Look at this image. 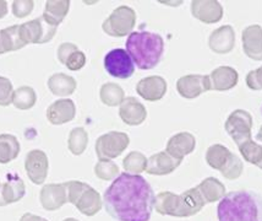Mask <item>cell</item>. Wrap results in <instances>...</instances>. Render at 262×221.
I'll return each instance as SVG.
<instances>
[{"instance_id":"obj_11","label":"cell","mask_w":262,"mask_h":221,"mask_svg":"<svg viewBox=\"0 0 262 221\" xmlns=\"http://www.w3.org/2000/svg\"><path fill=\"white\" fill-rule=\"evenodd\" d=\"M25 170L31 182L34 185H42L49 170V161L46 152L38 149L31 150L25 158Z\"/></svg>"},{"instance_id":"obj_35","label":"cell","mask_w":262,"mask_h":221,"mask_svg":"<svg viewBox=\"0 0 262 221\" xmlns=\"http://www.w3.org/2000/svg\"><path fill=\"white\" fill-rule=\"evenodd\" d=\"M95 175L102 180H112L119 176V166L112 160H99L95 166Z\"/></svg>"},{"instance_id":"obj_32","label":"cell","mask_w":262,"mask_h":221,"mask_svg":"<svg viewBox=\"0 0 262 221\" xmlns=\"http://www.w3.org/2000/svg\"><path fill=\"white\" fill-rule=\"evenodd\" d=\"M87 145H89V133L85 129L77 127L70 132L68 140L69 150L75 156H80L85 152Z\"/></svg>"},{"instance_id":"obj_46","label":"cell","mask_w":262,"mask_h":221,"mask_svg":"<svg viewBox=\"0 0 262 221\" xmlns=\"http://www.w3.org/2000/svg\"><path fill=\"white\" fill-rule=\"evenodd\" d=\"M257 140L258 142H261L262 143V126H261V128H260V130H258V133H257Z\"/></svg>"},{"instance_id":"obj_47","label":"cell","mask_w":262,"mask_h":221,"mask_svg":"<svg viewBox=\"0 0 262 221\" xmlns=\"http://www.w3.org/2000/svg\"><path fill=\"white\" fill-rule=\"evenodd\" d=\"M63 221H79V220L74 219V217H68V219H64Z\"/></svg>"},{"instance_id":"obj_43","label":"cell","mask_w":262,"mask_h":221,"mask_svg":"<svg viewBox=\"0 0 262 221\" xmlns=\"http://www.w3.org/2000/svg\"><path fill=\"white\" fill-rule=\"evenodd\" d=\"M20 221H48V220L45 219V217H42V216L34 215V214L26 213L20 217Z\"/></svg>"},{"instance_id":"obj_25","label":"cell","mask_w":262,"mask_h":221,"mask_svg":"<svg viewBox=\"0 0 262 221\" xmlns=\"http://www.w3.org/2000/svg\"><path fill=\"white\" fill-rule=\"evenodd\" d=\"M47 85H48V89L51 90L53 95L59 96V97L73 95L77 88L76 80L73 76L67 75L64 73L53 74L48 79Z\"/></svg>"},{"instance_id":"obj_7","label":"cell","mask_w":262,"mask_h":221,"mask_svg":"<svg viewBox=\"0 0 262 221\" xmlns=\"http://www.w3.org/2000/svg\"><path fill=\"white\" fill-rule=\"evenodd\" d=\"M251 128L252 117L245 110L233 111L224 124L226 132L238 146L251 139Z\"/></svg>"},{"instance_id":"obj_33","label":"cell","mask_w":262,"mask_h":221,"mask_svg":"<svg viewBox=\"0 0 262 221\" xmlns=\"http://www.w3.org/2000/svg\"><path fill=\"white\" fill-rule=\"evenodd\" d=\"M147 166V157L140 151H131L123 160V167L127 173L139 175L146 171Z\"/></svg>"},{"instance_id":"obj_19","label":"cell","mask_w":262,"mask_h":221,"mask_svg":"<svg viewBox=\"0 0 262 221\" xmlns=\"http://www.w3.org/2000/svg\"><path fill=\"white\" fill-rule=\"evenodd\" d=\"M182 164V160L171 157L168 152L161 151L147 158L146 172L154 176H165L174 172Z\"/></svg>"},{"instance_id":"obj_5","label":"cell","mask_w":262,"mask_h":221,"mask_svg":"<svg viewBox=\"0 0 262 221\" xmlns=\"http://www.w3.org/2000/svg\"><path fill=\"white\" fill-rule=\"evenodd\" d=\"M136 24V12L126 5L118 6L102 25L105 33L112 37H124L133 32Z\"/></svg>"},{"instance_id":"obj_28","label":"cell","mask_w":262,"mask_h":221,"mask_svg":"<svg viewBox=\"0 0 262 221\" xmlns=\"http://www.w3.org/2000/svg\"><path fill=\"white\" fill-rule=\"evenodd\" d=\"M99 97H101V101L105 106L117 107V106H120L121 102L125 99V92L118 84L107 83L103 84L101 90H99Z\"/></svg>"},{"instance_id":"obj_3","label":"cell","mask_w":262,"mask_h":221,"mask_svg":"<svg viewBox=\"0 0 262 221\" xmlns=\"http://www.w3.org/2000/svg\"><path fill=\"white\" fill-rule=\"evenodd\" d=\"M126 52L141 70H151L160 63L164 52L161 35L148 31L131 32L126 39Z\"/></svg>"},{"instance_id":"obj_45","label":"cell","mask_w":262,"mask_h":221,"mask_svg":"<svg viewBox=\"0 0 262 221\" xmlns=\"http://www.w3.org/2000/svg\"><path fill=\"white\" fill-rule=\"evenodd\" d=\"M4 47H3V41H2V33H0V54H4Z\"/></svg>"},{"instance_id":"obj_48","label":"cell","mask_w":262,"mask_h":221,"mask_svg":"<svg viewBox=\"0 0 262 221\" xmlns=\"http://www.w3.org/2000/svg\"><path fill=\"white\" fill-rule=\"evenodd\" d=\"M258 167H260V169H261V170H262V163H261V164H260V165H258Z\"/></svg>"},{"instance_id":"obj_20","label":"cell","mask_w":262,"mask_h":221,"mask_svg":"<svg viewBox=\"0 0 262 221\" xmlns=\"http://www.w3.org/2000/svg\"><path fill=\"white\" fill-rule=\"evenodd\" d=\"M26 194L24 180L17 175H8V179L0 187V207L20 202Z\"/></svg>"},{"instance_id":"obj_40","label":"cell","mask_w":262,"mask_h":221,"mask_svg":"<svg viewBox=\"0 0 262 221\" xmlns=\"http://www.w3.org/2000/svg\"><path fill=\"white\" fill-rule=\"evenodd\" d=\"M86 64V55L85 53L81 51H76L75 53L71 54V57L68 59L67 64L65 67L68 68L69 70L71 71H77L80 69H82Z\"/></svg>"},{"instance_id":"obj_42","label":"cell","mask_w":262,"mask_h":221,"mask_svg":"<svg viewBox=\"0 0 262 221\" xmlns=\"http://www.w3.org/2000/svg\"><path fill=\"white\" fill-rule=\"evenodd\" d=\"M76 51H79V48H77L76 45H74V43H70V42H65V43H61L60 46H59L58 48V59L59 62H60L61 64H67L68 59L71 57V54L75 53Z\"/></svg>"},{"instance_id":"obj_44","label":"cell","mask_w":262,"mask_h":221,"mask_svg":"<svg viewBox=\"0 0 262 221\" xmlns=\"http://www.w3.org/2000/svg\"><path fill=\"white\" fill-rule=\"evenodd\" d=\"M8 15V3L5 0H0V18Z\"/></svg>"},{"instance_id":"obj_29","label":"cell","mask_w":262,"mask_h":221,"mask_svg":"<svg viewBox=\"0 0 262 221\" xmlns=\"http://www.w3.org/2000/svg\"><path fill=\"white\" fill-rule=\"evenodd\" d=\"M232 152L228 148L221 144H213L206 151V163L213 170L221 171L229 160Z\"/></svg>"},{"instance_id":"obj_1","label":"cell","mask_w":262,"mask_h":221,"mask_svg":"<svg viewBox=\"0 0 262 221\" xmlns=\"http://www.w3.org/2000/svg\"><path fill=\"white\" fill-rule=\"evenodd\" d=\"M155 199L154 189L142 176L123 172L104 192L103 203L117 221H149Z\"/></svg>"},{"instance_id":"obj_6","label":"cell","mask_w":262,"mask_h":221,"mask_svg":"<svg viewBox=\"0 0 262 221\" xmlns=\"http://www.w3.org/2000/svg\"><path fill=\"white\" fill-rule=\"evenodd\" d=\"M130 144L126 133L109 132L99 136L96 142V154L99 160H113L120 156Z\"/></svg>"},{"instance_id":"obj_2","label":"cell","mask_w":262,"mask_h":221,"mask_svg":"<svg viewBox=\"0 0 262 221\" xmlns=\"http://www.w3.org/2000/svg\"><path fill=\"white\" fill-rule=\"evenodd\" d=\"M220 221H262V195L251 191H233L221 199Z\"/></svg>"},{"instance_id":"obj_36","label":"cell","mask_w":262,"mask_h":221,"mask_svg":"<svg viewBox=\"0 0 262 221\" xmlns=\"http://www.w3.org/2000/svg\"><path fill=\"white\" fill-rule=\"evenodd\" d=\"M243 170H244V165H243L242 160H240L239 156H236L235 154L230 155L229 160L227 161V164L224 165V167L220 171L222 173L223 177H226L227 179H236L242 176Z\"/></svg>"},{"instance_id":"obj_37","label":"cell","mask_w":262,"mask_h":221,"mask_svg":"<svg viewBox=\"0 0 262 221\" xmlns=\"http://www.w3.org/2000/svg\"><path fill=\"white\" fill-rule=\"evenodd\" d=\"M87 183L80 182V180H69L67 182V188H68V200L69 203L76 204L79 200L80 195L82 194L83 191H86L89 188Z\"/></svg>"},{"instance_id":"obj_49","label":"cell","mask_w":262,"mask_h":221,"mask_svg":"<svg viewBox=\"0 0 262 221\" xmlns=\"http://www.w3.org/2000/svg\"><path fill=\"white\" fill-rule=\"evenodd\" d=\"M0 187H2V185H0Z\"/></svg>"},{"instance_id":"obj_21","label":"cell","mask_w":262,"mask_h":221,"mask_svg":"<svg viewBox=\"0 0 262 221\" xmlns=\"http://www.w3.org/2000/svg\"><path fill=\"white\" fill-rule=\"evenodd\" d=\"M243 49L249 58L262 61V27L251 25L243 31Z\"/></svg>"},{"instance_id":"obj_16","label":"cell","mask_w":262,"mask_h":221,"mask_svg":"<svg viewBox=\"0 0 262 221\" xmlns=\"http://www.w3.org/2000/svg\"><path fill=\"white\" fill-rule=\"evenodd\" d=\"M234 46H235V31L229 25L218 27L208 38V47L217 54H227L232 52Z\"/></svg>"},{"instance_id":"obj_41","label":"cell","mask_w":262,"mask_h":221,"mask_svg":"<svg viewBox=\"0 0 262 221\" xmlns=\"http://www.w3.org/2000/svg\"><path fill=\"white\" fill-rule=\"evenodd\" d=\"M246 85L249 89L255 90V91L262 90V67L249 71L246 75Z\"/></svg>"},{"instance_id":"obj_8","label":"cell","mask_w":262,"mask_h":221,"mask_svg":"<svg viewBox=\"0 0 262 221\" xmlns=\"http://www.w3.org/2000/svg\"><path fill=\"white\" fill-rule=\"evenodd\" d=\"M104 69L111 76L129 79L135 73V64L125 49L115 48L105 54Z\"/></svg>"},{"instance_id":"obj_9","label":"cell","mask_w":262,"mask_h":221,"mask_svg":"<svg viewBox=\"0 0 262 221\" xmlns=\"http://www.w3.org/2000/svg\"><path fill=\"white\" fill-rule=\"evenodd\" d=\"M57 30L58 27L47 24L42 16L20 25V35L25 45H42L49 42L57 33Z\"/></svg>"},{"instance_id":"obj_12","label":"cell","mask_w":262,"mask_h":221,"mask_svg":"<svg viewBox=\"0 0 262 221\" xmlns=\"http://www.w3.org/2000/svg\"><path fill=\"white\" fill-rule=\"evenodd\" d=\"M40 204L48 211L60 209L64 204L69 203L67 182L64 183H49L43 186L39 193Z\"/></svg>"},{"instance_id":"obj_26","label":"cell","mask_w":262,"mask_h":221,"mask_svg":"<svg viewBox=\"0 0 262 221\" xmlns=\"http://www.w3.org/2000/svg\"><path fill=\"white\" fill-rule=\"evenodd\" d=\"M204 199L205 204L214 203L226 195V186L214 177H207L196 187Z\"/></svg>"},{"instance_id":"obj_15","label":"cell","mask_w":262,"mask_h":221,"mask_svg":"<svg viewBox=\"0 0 262 221\" xmlns=\"http://www.w3.org/2000/svg\"><path fill=\"white\" fill-rule=\"evenodd\" d=\"M75 116H76V107L73 99H58L47 108V119L53 126H61L71 122Z\"/></svg>"},{"instance_id":"obj_22","label":"cell","mask_w":262,"mask_h":221,"mask_svg":"<svg viewBox=\"0 0 262 221\" xmlns=\"http://www.w3.org/2000/svg\"><path fill=\"white\" fill-rule=\"evenodd\" d=\"M208 76H210L211 90H216V91H228L235 88L239 80L238 71L226 65L216 68Z\"/></svg>"},{"instance_id":"obj_31","label":"cell","mask_w":262,"mask_h":221,"mask_svg":"<svg viewBox=\"0 0 262 221\" xmlns=\"http://www.w3.org/2000/svg\"><path fill=\"white\" fill-rule=\"evenodd\" d=\"M2 33L3 47H4L5 53L18 51L24 48L25 42L23 41L20 35V25H14V26L6 27V29L0 31Z\"/></svg>"},{"instance_id":"obj_24","label":"cell","mask_w":262,"mask_h":221,"mask_svg":"<svg viewBox=\"0 0 262 221\" xmlns=\"http://www.w3.org/2000/svg\"><path fill=\"white\" fill-rule=\"evenodd\" d=\"M102 205L103 202L99 193L90 186L89 188H87L86 191H83L82 194L80 195L79 200L75 204V207H76L77 210H79L81 214H83V215L93 216L96 215L98 211H101Z\"/></svg>"},{"instance_id":"obj_4","label":"cell","mask_w":262,"mask_h":221,"mask_svg":"<svg viewBox=\"0 0 262 221\" xmlns=\"http://www.w3.org/2000/svg\"><path fill=\"white\" fill-rule=\"evenodd\" d=\"M204 207L205 202L196 187L182 194H174L168 191L161 192L155 199V209L161 215L190 217L200 213Z\"/></svg>"},{"instance_id":"obj_38","label":"cell","mask_w":262,"mask_h":221,"mask_svg":"<svg viewBox=\"0 0 262 221\" xmlns=\"http://www.w3.org/2000/svg\"><path fill=\"white\" fill-rule=\"evenodd\" d=\"M12 95H14V88L8 77L0 76V106L6 107L12 104Z\"/></svg>"},{"instance_id":"obj_30","label":"cell","mask_w":262,"mask_h":221,"mask_svg":"<svg viewBox=\"0 0 262 221\" xmlns=\"http://www.w3.org/2000/svg\"><path fill=\"white\" fill-rule=\"evenodd\" d=\"M37 102V93L31 86H20L12 95V105L21 111L32 108Z\"/></svg>"},{"instance_id":"obj_17","label":"cell","mask_w":262,"mask_h":221,"mask_svg":"<svg viewBox=\"0 0 262 221\" xmlns=\"http://www.w3.org/2000/svg\"><path fill=\"white\" fill-rule=\"evenodd\" d=\"M195 136L189 132H182L176 134V135H173L168 140L165 152H168L171 157L183 161V158L186 155L191 154L195 150Z\"/></svg>"},{"instance_id":"obj_14","label":"cell","mask_w":262,"mask_h":221,"mask_svg":"<svg viewBox=\"0 0 262 221\" xmlns=\"http://www.w3.org/2000/svg\"><path fill=\"white\" fill-rule=\"evenodd\" d=\"M136 92L146 101H160L167 93V82L158 75L143 77L137 83Z\"/></svg>"},{"instance_id":"obj_13","label":"cell","mask_w":262,"mask_h":221,"mask_svg":"<svg viewBox=\"0 0 262 221\" xmlns=\"http://www.w3.org/2000/svg\"><path fill=\"white\" fill-rule=\"evenodd\" d=\"M191 14L204 24H216L222 20L223 8L216 0H194Z\"/></svg>"},{"instance_id":"obj_27","label":"cell","mask_w":262,"mask_h":221,"mask_svg":"<svg viewBox=\"0 0 262 221\" xmlns=\"http://www.w3.org/2000/svg\"><path fill=\"white\" fill-rule=\"evenodd\" d=\"M21 150L20 143L12 134H0V164L11 163L18 156Z\"/></svg>"},{"instance_id":"obj_10","label":"cell","mask_w":262,"mask_h":221,"mask_svg":"<svg viewBox=\"0 0 262 221\" xmlns=\"http://www.w3.org/2000/svg\"><path fill=\"white\" fill-rule=\"evenodd\" d=\"M211 90L210 76L190 74L179 77L177 82V91L184 98L192 99Z\"/></svg>"},{"instance_id":"obj_18","label":"cell","mask_w":262,"mask_h":221,"mask_svg":"<svg viewBox=\"0 0 262 221\" xmlns=\"http://www.w3.org/2000/svg\"><path fill=\"white\" fill-rule=\"evenodd\" d=\"M119 116L127 126H140L147 118V110L136 97H126L120 105Z\"/></svg>"},{"instance_id":"obj_34","label":"cell","mask_w":262,"mask_h":221,"mask_svg":"<svg viewBox=\"0 0 262 221\" xmlns=\"http://www.w3.org/2000/svg\"><path fill=\"white\" fill-rule=\"evenodd\" d=\"M239 151L245 161L258 166L262 163V145L255 143L254 140H248L239 146Z\"/></svg>"},{"instance_id":"obj_39","label":"cell","mask_w":262,"mask_h":221,"mask_svg":"<svg viewBox=\"0 0 262 221\" xmlns=\"http://www.w3.org/2000/svg\"><path fill=\"white\" fill-rule=\"evenodd\" d=\"M34 8V2L32 0H15L12 2V14L15 17L24 18L32 12Z\"/></svg>"},{"instance_id":"obj_23","label":"cell","mask_w":262,"mask_h":221,"mask_svg":"<svg viewBox=\"0 0 262 221\" xmlns=\"http://www.w3.org/2000/svg\"><path fill=\"white\" fill-rule=\"evenodd\" d=\"M69 9H70L69 0H48L46 2L42 17L47 24L58 27L68 15Z\"/></svg>"}]
</instances>
